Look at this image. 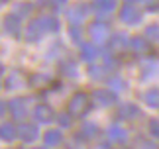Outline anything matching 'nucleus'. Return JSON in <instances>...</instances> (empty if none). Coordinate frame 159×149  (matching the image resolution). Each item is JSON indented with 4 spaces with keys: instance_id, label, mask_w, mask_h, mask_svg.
I'll list each match as a JSON object with an SVG mask.
<instances>
[{
    "instance_id": "nucleus-5",
    "label": "nucleus",
    "mask_w": 159,
    "mask_h": 149,
    "mask_svg": "<svg viewBox=\"0 0 159 149\" xmlns=\"http://www.w3.org/2000/svg\"><path fill=\"white\" fill-rule=\"evenodd\" d=\"M120 20L124 22V24H130V26H134V24H139V22H142V12H139L136 6L126 4L124 8L120 10Z\"/></svg>"
},
{
    "instance_id": "nucleus-29",
    "label": "nucleus",
    "mask_w": 159,
    "mask_h": 149,
    "mask_svg": "<svg viewBox=\"0 0 159 149\" xmlns=\"http://www.w3.org/2000/svg\"><path fill=\"white\" fill-rule=\"evenodd\" d=\"M51 2H53L55 6H61V4H65V2H67V0H51Z\"/></svg>"
},
{
    "instance_id": "nucleus-28",
    "label": "nucleus",
    "mask_w": 159,
    "mask_h": 149,
    "mask_svg": "<svg viewBox=\"0 0 159 149\" xmlns=\"http://www.w3.org/2000/svg\"><path fill=\"white\" fill-rule=\"evenodd\" d=\"M4 110H6V104H4L2 100H0V116H2V114H4Z\"/></svg>"
},
{
    "instance_id": "nucleus-21",
    "label": "nucleus",
    "mask_w": 159,
    "mask_h": 149,
    "mask_svg": "<svg viewBox=\"0 0 159 149\" xmlns=\"http://www.w3.org/2000/svg\"><path fill=\"white\" fill-rule=\"evenodd\" d=\"M61 73H63L65 77H77V65L71 63V61H67V63L61 65Z\"/></svg>"
},
{
    "instance_id": "nucleus-6",
    "label": "nucleus",
    "mask_w": 159,
    "mask_h": 149,
    "mask_svg": "<svg viewBox=\"0 0 159 149\" xmlns=\"http://www.w3.org/2000/svg\"><path fill=\"white\" fill-rule=\"evenodd\" d=\"M89 14V4H84V2H77L75 6H71V10L67 12V18H69V22L71 24H81L84 18H87Z\"/></svg>"
},
{
    "instance_id": "nucleus-7",
    "label": "nucleus",
    "mask_w": 159,
    "mask_h": 149,
    "mask_svg": "<svg viewBox=\"0 0 159 149\" xmlns=\"http://www.w3.org/2000/svg\"><path fill=\"white\" fill-rule=\"evenodd\" d=\"M34 118H35V122H39V124H49V122H53L55 112L49 104H38L35 110H34Z\"/></svg>"
},
{
    "instance_id": "nucleus-18",
    "label": "nucleus",
    "mask_w": 159,
    "mask_h": 149,
    "mask_svg": "<svg viewBox=\"0 0 159 149\" xmlns=\"http://www.w3.org/2000/svg\"><path fill=\"white\" fill-rule=\"evenodd\" d=\"M98 126H96L94 122H84L83 128H81V135H84L87 139H94L96 135H98Z\"/></svg>"
},
{
    "instance_id": "nucleus-14",
    "label": "nucleus",
    "mask_w": 159,
    "mask_h": 149,
    "mask_svg": "<svg viewBox=\"0 0 159 149\" xmlns=\"http://www.w3.org/2000/svg\"><path fill=\"white\" fill-rule=\"evenodd\" d=\"M100 55V49L98 45H93V43H83L81 45V57L89 63H94V59H98Z\"/></svg>"
},
{
    "instance_id": "nucleus-9",
    "label": "nucleus",
    "mask_w": 159,
    "mask_h": 149,
    "mask_svg": "<svg viewBox=\"0 0 159 149\" xmlns=\"http://www.w3.org/2000/svg\"><path fill=\"white\" fill-rule=\"evenodd\" d=\"M8 110L12 112V116L16 120H24L28 116V108H26V100L24 98H12L8 102Z\"/></svg>"
},
{
    "instance_id": "nucleus-12",
    "label": "nucleus",
    "mask_w": 159,
    "mask_h": 149,
    "mask_svg": "<svg viewBox=\"0 0 159 149\" xmlns=\"http://www.w3.org/2000/svg\"><path fill=\"white\" fill-rule=\"evenodd\" d=\"M116 8V0H93V10L98 16H110Z\"/></svg>"
},
{
    "instance_id": "nucleus-1",
    "label": "nucleus",
    "mask_w": 159,
    "mask_h": 149,
    "mask_svg": "<svg viewBox=\"0 0 159 149\" xmlns=\"http://www.w3.org/2000/svg\"><path fill=\"white\" fill-rule=\"evenodd\" d=\"M57 29H59V20L55 16H39V18H34L26 26L24 37H26V41L34 43V41H39L45 34H53Z\"/></svg>"
},
{
    "instance_id": "nucleus-10",
    "label": "nucleus",
    "mask_w": 159,
    "mask_h": 149,
    "mask_svg": "<svg viewBox=\"0 0 159 149\" xmlns=\"http://www.w3.org/2000/svg\"><path fill=\"white\" fill-rule=\"evenodd\" d=\"M4 29L8 32L10 35H20V29H22V18L18 14H8L4 18Z\"/></svg>"
},
{
    "instance_id": "nucleus-22",
    "label": "nucleus",
    "mask_w": 159,
    "mask_h": 149,
    "mask_svg": "<svg viewBox=\"0 0 159 149\" xmlns=\"http://www.w3.org/2000/svg\"><path fill=\"white\" fill-rule=\"evenodd\" d=\"M145 35H148L149 39L157 41V39H159V26H157V24H153V26H149L148 29H145Z\"/></svg>"
},
{
    "instance_id": "nucleus-15",
    "label": "nucleus",
    "mask_w": 159,
    "mask_h": 149,
    "mask_svg": "<svg viewBox=\"0 0 159 149\" xmlns=\"http://www.w3.org/2000/svg\"><path fill=\"white\" fill-rule=\"evenodd\" d=\"M16 138H18V129L14 124H0V139L14 141Z\"/></svg>"
},
{
    "instance_id": "nucleus-20",
    "label": "nucleus",
    "mask_w": 159,
    "mask_h": 149,
    "mask_svg": "<svg viewBox=\"0 0 159 149\" xmlns=\"http://www.w3.org/2000/svg\"><path fill=\"white\" fill-rule=\"evenodd\" d=\"M143 100L149 108H159V88H151L143 94Z\"/></svg>"
},
{
    "instance_id": "nucleus-32",
    "label": "nucleus",
    "mask_w": 159,
    "mask_h": 149,
    "mask_svg": "<svg viewBox=\"0 0 159 149\" xmlns=\"http://www.w3.org/2000/svg\"><path fill=\"white\" fill-rule=\"evenodd\" d=\"M0 2H2V0H0Z\"/></svg>"
},
{
    "instance_id": "nucleus-8",
    "label": "nucleus",
    "mask_w": 159,
    "mask_h": 149,
    "mask_svg": "<svg viewBox=\"0 0 159 149\" xmlns=\"http://www.w3.org/2000/svg\"><path fill=\"white\" fill-rule=\"evenodd\" d=\"M18 135H20L22 141H26V143H32V141L38 139V126L35 124H22L20 128H18Z\"/></svg>"
},
{
    "instance_id": "nucleus-13",
    "label": "nucleus",
    "mask_w": 159,
    "mask_h": 149,
    "mask_svg": "<svg viewBox=\"0 0 159 149\" xmlns=\"http://www.w3.org/2000/svg\"><path fill=\"white\" fill-rule=\"evenodd\" d=\"M142 112L136 104H122L118 108V118L120 120H134V118H139Z\"/></svg>"
},
{
    "instance_id": "nucleus-31",
    "label": "nucleus",
    "mask_w": 159,
    "mask_h": 149,
    "mask_svg": "<svg viewBox=\"0 0 159 149\" xmlns=\"http://www.w3.org/2000/svg\"><path fill=\"white\" fill-rule=\"evenodd\" d=\"M126 2H136V0H126Z\"/></svg>"
},
{
    "instance_id": "nucleus-3",
    "label": "nucleus",
    "mask_w": 159,
    "mask_h": 149,
    "mask_svg": "<svg viewBox=\"0 0 159 149\" xmlns=\"http://www.w3.org/2000/svg\"><path fill=\"white\" fill-rule=\"evenodd\" d=\"M89 34H90V39H93L94 45H104L110 39V28L106 24H100V22L93 24V26L89 28Z\"/></svg>"
},
{
    "instance_id": "nucleus-26",
    "label": "nucleus",
    "mask_w": 159,
    "mask_h": 149,
    "mask_svg": "<svg viewBox=\"0 0 159 149\" xmlns=\"http://www.w3.org/2000/svg\"><path fill=\"white\" fill-rule=\"evenodd\" d=\"M18 83H20V77L14 73V74H10V79H8V83H6V86H8V88H14Z\"/></svg>"
},
{
    "instance_id": "nucleus-24",
    "label": "nucleus",
    "mask_w": 159,
    "mask_h": 149,
    "mask_svg": "<svg viewBox=\"0 0 159 149\" xmlns=\"http://www.w3.org/2000/svg\"><path fill=\"white\" fill-rule=\"evenodd\" d=\"M149 133L151 138L159 139V120H149Z\"/></svg>"
},
{
    "instance_id": "nucleus-23",
    "label": "nucleus",
    "mask_w": 159,
    "mask_h": 149,
    "mask_svg": "<svg viewBox=\"0 0 159 149\" xmlns=\"http://www.w3.org/2000/svg\"><path fill=\"white\" fill-rule=\"evenodd\" d=\"M30 10H32V4H18L16 8H14V14H18V16H26V14H30Z\"/></svg>"
},
{
    "instance_id": "nucleus-27",
    "label": "nucleus",
    "mask_w": 159,
    "mask_h": 149,
    "mask_svg": "<svg viewBox=\"0 0 159 149\" xmlns=\"http://www.w3.org/2000/svg\"><path fill=\"white\" fill-rule=\"evenodd\" d=\"M139 149H159V147H157V143H153V141H142Z\"/></svg>"
},
{
    "instance_id": "nucleus-30",
    "label": "nucleus",
    "mask_w": 159,
    "mask_h": 149,
    "mask_svg": "<svg viewBox=\"0 0 159 149\" xmlns=\"http://www.w3.org/2000/svg\"><path fill=\"white\" fill-rule=\"evenodd\" d=\"M4 74V67H2V63H0V77Z\"/></svg>"
},
{
    "instance_id": "nucleus-2",
    "label": "nucleus",
    "mask_w": 159,
    "mask_h": 149,
    "mask_svg": "<svg viewBox=\"0 0 159 149\" xmlns=\"http://www.w3.org/2000/svg\"><path fill=\"white\" fill-rule=\"evenodd\" d=\"M89 110H90V96L87 92H75L67 104V112L73 118H83Z\"/></svg>"
},
{
    "instance_id": "nucleus-11",
    "label": "nucleus",
    "mask_w": 159,
    "mask_h": 149,
    "mask_svg": "<svg viewBox=\"0 0 159 149\" xmlns=\"http://www.w3.org/2000/svg\"><path fill=\"white\" fill-rule=\"evenodd\" d=\"M106 133H108V139L112 141V143H126L128 141V132L120 126V124H112Z\"/></svg>"
},
{
    "instance_id": "nucleus-19",
    "label": "nucleus",
    "mask_w": 159,
    "mask_h": 149,
    "mask_svg": "<svg viewBox=\"0 0 159 149\" xmlns=\"http://www.w3.org/2000/svg\"><path fill=\"white\" fill-rule=\"evenodd\" d=\"M130 45V39L124 35V34H118L112 37V43H110V47L114 49V51H124V49Z\"/></svg>"
},
{
    "instance_id": "nucleus-25",
    "label": "nucleus",
    "mask_w": 159,
    "mask_h": 149,
    "mask_svg": "<svg viewBox=\"0 0 159 149\" xmlns=\"http://www.w3.org/2000/svg\"><path fill=\"white\" fill-rule=\"evenodd\" d=\"M71 118H73L71 114H61L57 120H59V124H61L63 128H67V126H71Z\"/></svg>"
},
{
    "instance_id": "nucleus-16",
    "label": "nucleus",
    "mask_w": 159,
    "mask_h": 149,
    "mask_svg": "<svg viewBox=\"0 0 159 149\" xmlns=\"http://www.w3.org/2000/svg\"><path fill=\"white\" fill-rule=\"evenodd\" d=\"M130 47H132V51L138 53V55H145L149 51V43L145 41L143 37H134V39H130Z\"/></svg>"
},
{
    "instance_id": "nucleus-4",
    "label": "nucleus",
    "mask_w": 159,
    "mask_h": 149,
    "mask_svg": "<svg viewBox=\"0 0 159 149\" xmlns=\"http://www.w3.org/2000/svg\"><path fill=\"white\" fill-rule=\"evenodd\" d=\"M93 100L96 102V106L108 108V106H114V104L118 102V96H116V92L110 90V88H100V90H94Z\"/></svg>"
},
{
    "instance_id": "nucleus-17",
    "label": "nucleus",
    "mask_w": 159,
    "mask_h": 149,
    "mask_svg": "<svg viewBox=\"0 0 159 149\" xmlns=\"http://www.w3.org/2000/svg\"><path fill=\"white\" fill-rule=\"evenodd\" d=\"M43 141H45V145L55 147V145H59L61 141H63V133H61L59 129H47L45 135H43Z\"/></svg>"
}]
</instances>
